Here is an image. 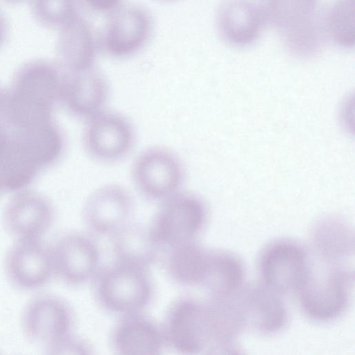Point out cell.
Returning a JSON list of instances; mask_svg holds the SVG:
<instances>
[{"label":"cell","instance_id":"6da1fadb","mask_svg":"<svg viewBox=\"0 0 355 355\" xmlns=\"http://www.w3.org/2000/svg\"><path fill=\"white\" fill-rule=\"evenodd\" d=\"M63 69L49 62L35 61L23 66L5 94L1 112L9 126L25 128L53 119L60 103Z\"/></svg>","mask_w":355,"mask_h":355},{"label":"cell","instance_id":"7a4b0ae2","mask_svg":"<svg viewBox=\"0 0 355 355\" xmlns=\"http://www.w3.org/2000/svg\"><path fill=\"white\" fill-rule=\"evenodd\" d=\"M161 329L166 346L178 353L214 354L216 324L209 300L180 297L169 306Z\"/></svg>","mask_w":355,"mask_h":355},{"label":"cell","instance_id":"3957f363","mask_svg":"<svg viewBox=\"0 0 355 355\" xmlns=\"http://www.w3.org/2000/svg\"><path fill=\"white\" fill-rule=\"evenodd\" d=\"M92 281L97 304L119 316L142 312L154 294L148 269L116 261L100 268Z\"/></svg>","mask_w":355,"mask_h":355},{"label":"cell","instance_id":"277c9868","mask_svg":"<svg viewBox=\"0 0 355 355\" xmlns=\"http://www.w3.org/2000/svg\"><path fill=\"white\" fill-rule=\"evenodd\" d=\"M322 261V260H321ZM311 263L304 284L297 292L304 313L313 320L328 322L340 316L349 306L353 290V270L322 261Z\"/></svg>","mask_w":355,"mask_h":355},{"label":"cell","instance_id":"5b68a950","mask_svg":"<svg viewBox=\"0 0 355 355\" xmlns=\"http://www.w3.org/2000/svg\"><path fill=\"white\" fill-rule=\"evenodd\" d=\"M130 169L135 189L149 201L159 203L184 189L185 164L168 146L154 144L144 148L135 155Z\"/></svg>","mask_w":355,"mask_h":355},{"label":"cell","instance_id":"8992f818","mask_svg":"<svg viewBox=\"0 0 355 355\" xmlns=\"http://www.w3.org/2000/svg\"><path fill=\"white\" fill-rule=\"evenodd\" d=\"M148 228L161 248L196 241L207 219V208L196 193L184 189L158 203Z\"/></svg>","mask_w":355,"mask_h":355},{"label":"cell","instance_id":"52a82bcc","mask_svg":"<svg viewBox=\"0 0 355 355\" xmlns=\"http://www.w3.org/2000/svg\"><path fill=\"white\" fill-rule=\"evenodd\" d=\"M81 141L85 153L93 162L112 165L133 152L137 131L126 114L107 107L84 121Z\"/></svg>","mask_w":355,"mask_h":355},{"label":"cell","instance_id":"ba28073f","mask_svg":"<svg viewBox=\"0 0 355 355\" xmlns=\"http://www.w3.org/2000/svg\"><path fill=\"white\" fill-rule=\"evenodd\" d=\"M154 23L150 11L135 3H122L107 14L100 49L117 60L132 58L145 49L153 35Z\"/></svg>","mask_w":355,"mask_h":355},{"label":"cell","instance_id":"9c48e42d","mask_svg":"<svg viewBox=\"0 0 355 355\" xmlns=\"http://www.w3.org/2000/svg\"><path fill=\"white\" fill-rule=\"evenodd\" d=\"M73 322L69 304L61 297L49 294L31 300L21 315V327L26 336L51 354L73 335Z\"/></svg>","mask_w":355,"mask_h":355},{"label":"cell","instance_id":"30bf717a","mask_svg":"<svg viewBox=\"0 0 355 355\" xmlns=\"http://www.w3.org/2000/svg\"><path fill=\"white\" fill-rule=\"evenodd\" d=\"M311 263L308 252L299 243L277 240L261 254L262 284L281 295L297 293L306 279Z\"/></svg>","mask_w":355,"mask_h":355},{"label":"cell","instance_id":"8fae6325","mask_svg":"<svg viewBox=\"0 0 355 355\" xmlns=\"http://www.w3.org/2000/svg\"><path fill=\"white\" fill-rule=\"evenodd\" d=\"M135 200L124 186L109 182L94 189L82 209L83 220L93 234L112 236L131 221Z\"/></svg>","mask_w":355,"mask_h":355},{"label":"cell","instance_id":"7c38bea8","mask_svg":"<svg viewBox=\"0 0 355 355\" xmlns=\"http://www.w3.org/2000/svg\"><path fill=\"white\" fill-rule=\"evenodd\" d=\"M5 270L18 288L32 291L44 286L55 275L51 245L42 238L15 239L6 253Z\"/></svg>","mask_w":355,"mask_h":355},{"label":"cell","instance_id":"4fadbf2b","mask_svg":"<svg viewBox=\"0 0 355 355\" xmlns=\"http://www.w3.org/2000/svg\"><path fill=\"white\" fill-rule=\"evenodd\" d=\"M51 250L55 275L70 286L92 280L101 268L99 248L88 234L66 233L55 241Z\"/></svg>","mask_w":355,"mask_h":355},{"label":"cell","instance_id":"5bb4252c","mask_svg":"<svg viewBox=\"0 0 355 355\" xmlns=\"http://www.w3.org/2000/svg\"><path fill=\"white\" fill-rule=\"evenodd\" d=\"M110 92L107 78L96 67L80 71L63 69L60 103L74 116L85 121L107 108Z\"/></svg>","mask_w":355,"mask_h":355},{"label":"cell","instance_id":"9a60e30c","mask_svg":"<svg viewBox=\"0 0 355 355\" xmlns=\"http://www.w3.org/2000/svg\"><path fill=\"white\" fill-rule=\"evenodd\" d=\"M55 212L51 202L33 191H19L6 203L2 222L15 239H41L51 227Z\"/></svg>","mask_w":355,"mask_h":355},{"label":"cell","instance_id":"2e32d148","mask_svg":"<svg viewBox=\"0 0 355 355\" xmlns=\"http://www.w3.org/2000/svg\"><path fill=\"white\" fill-rule=\"evenodd\" d=\"M234 297L245 328H251L263 334H272L279 331L286 325L288 313L281 295L264 284L243 286Z\"/></svg>","mask_w":355,"mask_h":355},{"label":"cell","instance_id":"e0dca14e","mask_svg":"<svg viewBox=\"0 0 355 355\" xmlns=\"http://www.w3.org/2000/svg\"><path fill=\"white\" fill-rule=\"evenodd\" d=\"M110 343L121 355H158L166 346L161 327L141 312L120 316Z\"/></svg>","mask_w":355,"mask_h":355},{"label":"cell","instance_id":"ac0fdd59","mask_svg":"<svg viewBox=\"0 0 355 355\" xmlns=\"http://www.w3.org/2000/svg\"><path fill=\"white\" fill-rule=\"evenodd\" d=\"M60 28L59 53L62 68L80 71L96 67L101 49L89 23L78 15Z\"/></svg>","mask_w":355,"mask_h":355},{"label":"cell","instance_id":"d6986e66","mask_svg":"<svg viewBox=\"0 0 355 355\" xmlns=\"http://www.w3.org/2000/svg\"><path fill=\"white\" fill-rule=\"evenodd\" d=\"M311 241L320 260L342 265L354 254L353 228L343 218L327 216L313 225Z\"/></svg>","mask_w":355,"mask_h":355},{"label":"cell","instance_id":"ffe728a7","mask_svg":"<svg viewBox=\"0 0 355 355\" xmlns=\"http://www.w3.org/2000/svg\"><path fill=\"white\" fill-rule=\"evenodd\" d=\"M110 236L114 261L148 269L157 260L160 248L148 226L131 220Z\"/></svg>","mask_w":355,"mask_h":355},{"label":"cell","instance_id":"44dd1931","mask_svg":"<svg viewBox=\"0 0 355 355\" xmlns=\"http://www.w3.org/2000/svg\"><path fill=\"white\" fill-rule=\"evenodd\" d=\"M166 250L164 266L169 278L182 286H202L208 269L209 250L196 241Z\"/></svg>","mask_w":355,"mask_h":355},{"label":"cell","instance_id":"7402d4cb","mask_svg":"<svg viewBox=\"0 0 355 355\" xmlns=\"http://www.w3.org/2000/svg\"><path fill=\"white\" fill-rule=\"evenodd\" d=\"M244 276L243 264L236 255L223 250H209L207 272L202 287L210 297H229L243 286Z\"/></svg>","mask_w":355,"mask_h":355},{"label":"cell","instance_id":"603a6c76","mask_svg":"<svg viewBox=\"0 0 355 355\" xmlns=\"http://www.w3.org/2000/svg\"><path fill=\"white\" fill-rule=\"evenodd\" d=\"M219 18L222 31L225 29L227 35L237 42L253 39L260 23L256 9L245 3L232 4L225 10L222 9Z\"/></svg>","mask_w":355,"mask_h":355},{"label":"cell","instance_id":"cb8c5ba5","mask_svg":"<svg viewBox=\"0 0 355 355\" xmlns=\"http://www.w3.org/2000/svg\"><path fill=\"white\" fill-rule=\"evenodd\" d=\"M35 6L44 21L60 28L79 15L77 0H36Z\"/></svg>","mask_w":355,"mask_h":355},{"label":"cell","instance_id":"d4e9b609","mask_svg":"<svg viewBox=\"0 0 355 355\" xmlns=\"http://www.w3.org/2000/svg\"><path fill=\"white\" fill-rule=\"evenodd\" d=\"M4 96L5 94L2 92L1 87H0V114H1L3 102H4Z\"/></svg>","mask_w":355,"mask_h":355},{"label":"cell","instance_id":"484cf974","mask_svg":"<svg viewBox=\"0 0 355 355\" xmlns=\"http://www.w3.org/2000/svg\"><path fill=\"white\" fill-rule=\"evenodd\" d=\"M1 20H0V39H1V34H2V33H1V31H2L1 28H2V27H1Z\"/></svg>","mask_w":355,"mask_h":355},{"label":"cell","instance_id":"4316f807","mask_svg":"<svg viewBox=\"0 0 355 355\" xmlns=\"http://www.w3.org/2000/svg\"><path fill=\"white\" fill-rule=\"evenodd\" d=\"M158 1H174V0H158Z\"/></svg>","mask_w":355,"mask_h":355}]
</instances>
